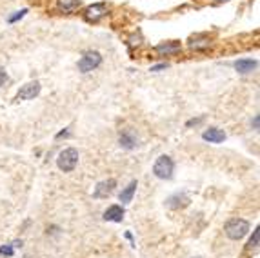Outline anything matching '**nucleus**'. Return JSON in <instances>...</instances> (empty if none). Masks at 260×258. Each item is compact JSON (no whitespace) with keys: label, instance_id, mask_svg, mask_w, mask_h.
Segmentation results:
<instances>
[{"label":"nucleus","instance_id":"1","mask_svg":"<svg viewBox=\"0 0 260 258\" xmlns=\"http://www.w3.org/2000/svg\"><path fill=\"white\" fill-rule=\"evenodd\" d=\"M224 233L229 240H240L249 233V222L244 218H231L224 226Z\"/></svg>","mask_w":260,"mask_h":258},{"label":"nucleus","instance_id":"2","mask_svg":"<svg viewBox=\"0 0 260 258\" xmlns=\"http://www.w3.org/2000/svg\"><path fill=\"white\" fill-rule=\"evenodd\" d=\"M173 171H175V162L168 154L159 157L155 166H153V175L157 178H160V180H169V178L173 177Z\"/></svg>","mask_w":260,"mask_h":258},{"label":"nucleus","instance_id":"3","mask_svg":"<svg viewBox=\"0 0 260 258\" xmlns=\"http://www.w3.org/2000/svg\"><path fill=\"white\" fill-rule=\"evenodd\" d=\"M78 164V151L75 147H68V149L60 151L59 159H57V166L60 171L71 173Z\"/></svg>","mask_w":260,"mask_h":258},{"label":"nucleus","instance_id":"4","mask_svg":"<svg viewBox=\"0 0 260 258\" xmlns=\"http://www.w3.org/2000/svg\"><path fill=\"white\" fill-rule=\"evenodd\" d=\"M100 64H102V55L98 53V51H87V53H84L82 57H80L77 66L80 73H89L98 68Z\"/></svg>","mask_w":260,"mask_h":258},{"label":"nucleus","instance_id":"5","mask_svg":"<svg viewBox=\"0 0 260 258\" xmlns=\"http://www.w3.org/2000/svg\"><path fill=\"white\" fill-rule=\"evenodd\" d=\"M40 82L38 80H31L28 82V84H24L22 87L19 89V93H17V96H15V100L17 102H20V100H33L35 96L40 95Z\"/></svg>","mask_w":260,"mask_h":258},{"label":"nucleus","instance_id":"6","mask_svg":"<svg viewBox=\"0 0 260 258\" xmlns=\"http://www.w3.org/2000/svg\"><path fill=\"white\" fill-rule=\"evenodd\" d=\"M108 15V6L104 2H98V4H91L84 9V18L87 22H98L100 18H104Z\"/></svg>","mask_w":260,"mask_h":258},{"label":"nucleus","instance_id":"7","mask_svg":"<svg viewBox=\"0 0 260 258\" xmlns=\"http://www.w3.org/2000/svg\"><path fill=\"white\" fill-rule=\"evenodd\" d=\"M115 187H117V180H113V178H110V180H102L96 184L95 191H93V196H95V198H108V196H111Z\"/></svg>","mask_w":260,"mask_h":258},{"label":"nucleus","instance_id":"8","mask_svg":"<svg viewBox=\"0 0 260 258\" xmlns=\"http://www.w3.org/2000/svg\"><path fill=\"white\" fill-rule=\"evenodd\" d=\"M119 144H120V147H124V149H135L138 144V138L131 129H122L119 135Z\"/></svg>","mask_w":260,"mask_h":258},{"label":"nucleus","instance_id":"9","mask_svg":"<svg viewBox=\"0 0 260 258\" xmlns=\"http://www.w3.org/2000/svg\"><path fill=\"white\" fill-rule=\"evenodd\" d=\"M189 196L186 195V193H175V195L168 196V200H166V205H168L169 209H182L186 208V205H189Z\"/></svg>","mask_w":260,"mask_h":258},{"label":"nucleus","instance_id":"10","mask_svg":"<svg viewBox=\"0 0 260 258\" xmlns=\"http://www.w3.org/2000/svg\"><path fill=\"white\" fill-rule=\"evenodd\" d=\"M202 138L205 142H211V144H220V142L226 140V133L219 129V127H210V129H205L202 133Z\"/></svg>","mask_w":260,"mask_h":258},{"label":"nucleus","instance_id":"11","mask_svg":"<svg viewBox=\"0 0 260 258\" xmlns=\"http://www.w3.org/2000/svg\"><path fill=\"white\" fill-rule=\"evenodd\" d=\"M180 49H182V45H180L178 40H169V42L157 45V53L160 55H177L180 53Z\"/></svg>","mask_w":260,"mask_h":258},{"label":"nucleus","instance_id":"12","mask_svg":"<svg viewBox=\"0 0 260 258\" xmlns=\"http://www.w3.org/2000/svg\"><path fill=\"white\" fill-rule=\"evenodd\" d=\"M122 218H124V208H120V205H110L104 211L106 222H122Z\"/></svg>","mask_w":260,"mask_h":258},{"label":"nucleus","instance_id":"13","mask_svg":"<svg viewBox=\"0 0 260 258\" xmlns=\"http://www.w3.org/2000/svg\"><path fill=\"white\" fill-rule=\"evenodd\" d=\"M211 44V38L210 35H204V33H200V35H195L189 38V47H193V49H207Z\"/></svg>","mask_w":260,"mask_h":258},{"label":"nucleus","instance_id":"14","mask_svg":"<svg viewBox=\"0 0 260 258\" xmlns=\"http://www.w3.org/2000/svg\"><path fill=\"white\" fill-rule=\"evenodd\" d=\"M235 69L242 75H247V73L255 71L256 69V60L253 59H240L235 62Z\"/></svg>","mask_w":260,"mask_h":258},{"label":"nucleus","instance_id":"15","mask_svg":"<svg viewBox=\"0 0 260 258\" xmlns=\"http://www.w3.org/2000/svg\"><path fill=\"white\" fill-rule=\"evenodd\" d=\"M137 187H138L137 180H131V182H129L128 186H126V187L122 189V193L119 195L120 202H122V204H129V202L133 200V195H135V191H137Z\"/></svg>","mask_w":260,"mask_h":258},{"label":"nucleus","instance_id":"16","mask_svg":"<svg viewBox=\"0 0 260 258\" xmlns=\"http://www.w3.org/2000/svg\"><path fill=\"white\" fill-rule=\"evenodd\" d=\"M80 6V0H57V8L60 11H64V13H69V11H73Z\"/></svg>","mask_w":260,"mask_h":258},{"label":"nucleus","instance_id":"17","mask_svg":"<svg viewBox=\"0 0 260 258\" xmlns=\"http://www.w3.org/2000/svg\"><path fill=\"white\" fill-rule=\"evenodd\" d=\"M258 240H260V229L258 227H255L253 236H251L249 242H247V245H246L247 253H256V251H258Z\"/></svg>","mask_w":260,"mask_h":258},{"label":"nucleus","instance_id":"18","mask_svg":"<svg viewBox=\"0 0 260 258\" xmlns=\"http://www.w3.org/2000/svg\"><path fill=\"white\" fill-rule=\"evenodd\" d=\"M13 253H15L13 244H4V245H0V254H2V256H13Z\"/></svg>","mask_w":260,"mask_h":258},{"label":"nucleus","instance_id":"19","mask_svg":"<svg viewBox=\"0 0 260 258\" xmlns=\"http://www.w3.org/2000/svg\"><path fill=\"white\" fill-rule=\"evenodd\" d=\"M26 13H28V9H20V11H17V13H15L13 17L8 18V22H10V24H15L17 20H20V18L26 17Z\"/></svg>","mask_w":260,"mask_h":258},{"label":"nucleus","instance_id":"20","mask_svg":"<svg viewBox=\"0 0 260 258\" xmlns=\"http://www.w3.org/2000/svg\"><path fill=\"white\" fill-rule=\"evenodd\" d=\"M204 122V117H198V118H191V120H187L186 127H193V126H198V124Z\"/></svg>","mask_w":260,"mask_h":258},{"label":"nucleus","instance_id":"21","mask_svg":"<svg viewBox=\"0 0 260 258\" xmlns=\"http://www.w3.org/2000/svg\"><path fill=\"white\" fill-rule=\"evenodd\" d=\"M6 82H8V73H6V69L0 66V87L4 86Z\"/></svg>","mask_w":260,"mask_h":258},{"label":"nucleus","instance_id":"22","mask_svg":"<svg viewBox=\"0 0 260 258\" xmlns=\"http://www.w3.org/2000/svg\"><path fill=\"white\" fill-rule=\"evenodd\" d=\"M168 68V64H159V66H155V68H151V71H162V69Z\"/></svg>","mask_w":260,"mask_h":258},{"label":"nucleus","instance_id":"23","mask_svg":"<svg viewBox=\"0 0 260 258\" xmlns=\"http://www.w3.org/2000/svg\"><path fill=\"white\" fill-rule=\"evenodd\" d=\"M258 122H260V117H258V115H256L255 120L251 122V126H253V129H258Z\"/></svg>","mask_w":260,"mask_h":258},{"label":"nucleus","instance_id":"24","mask_svg":"<svg viewBox=\"0 0 260 258\" xmlns=\"http://www.w3.org/2000/svg\"><path fill=\"white\" fill-rule=\"evenodd\" d=\"M215 2H219L220 4V2H229V0H215Z\"/></svg>","mask_w":260,"mask_h":258}]
</instances>
